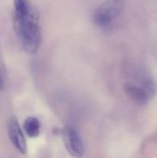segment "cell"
I'll return each instance as SVG.
<instances>
[{"label": "cell", "mask_w": 157, "mask_h": 158, "mask_svg": "<svg viewBox=\"0 0 157 158\" xmlns=\"http://www.w3.org/2000/svg\"><path fill=\"white\" fill-rule=\"evenodd\" d=\"M124 6V0H106L94 12V23L99 27L107 26L121 14Z\"/></svg>", "instance_id": "2"}, {"label": "cell", "mask_w": 157, "mask_h": 158, "mask_svg": "<svg viewBox=\"0 0 157 158\" xmlns=\"http://www.w3.org/2000/svg\"><path fill=\"white\" fill-rule=\"evenodd\" d=\"M38 14L28 0H14L13 25L22 49L35 54L42 43Z\"/></svg>", "instance_id": "1"}, {"label": "cell", "mask_w": 157, "mask_h": 158, "mask_svg": "<svg viewBox=\"0 0 157 158\" xmlns=\"http://www.w3.org/2000/svg\"><path fill=\"white\" fill-rule=\"evenodd\" d=\"M4 88H5V76L2 69H0V91H3Z\"/></svg>", "instance_id": "7"}, {"label": "cell", "mask_w": 157, "mask_h": 158, "mask_svg": "<svg viewBox=\"0 0 157 158\" xmlns=\"http://www.w3.org/2000/svg\"><path fill=\"white\" fill-rule=\"evenodd\" d=\"M23 130L30 138H35L40 134L41 123L37 118L29 117L23 123Z\"/></svg>", "instance_id": "6"}, {"label": "cell", "mask_w": 157, "mask_h": 158, "mask_svg": "<svg viewBox=\"0 0 157 158\" xmlns=\"http://www.w3.org/2000/svg\"><path fill=\"white\" fill-rule=\"evenodd\" d=\"M7 133L13 146L22 155L27 153V143L24 133L15 117H12L7 124Z\"/></svg>", "instance_id": "4"}, {"label": "cell", "mask_w": 157, "mask_h": 158, "mask_svg": "<svg viewBox=\"0 0 157 158\" xmlns=\"http://www.w3.org/2000/svg\"><path fill=\"white\" fill-rule=\"evenodd\" d=\"M123 90L127 96L138 105H145L151 98V95L142 86L131 82H126Z\"/></svg>", "instance_id": "5"}, {"label": "cell", "mask_w": 157, "mask_h": 158, "mask_svg": "<svg viewBox=\"0 0 157 158\" xmlns=\"http://www.w3.org/2000/svg\"><path fill=\"white\" fill-rule=\"evenodd\" d=\"M63 141L68 154L75 158H81L84 154V144L77 129L68 124L63 129Z\"/></svg>", "instance_id": "3"}]
</instances>
